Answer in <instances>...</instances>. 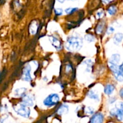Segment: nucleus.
Instances as JSON below:
<instances>
[{
    "instance_id": "f257e3e1",
    "label": "nucleus",
    "mask_w": 123,
    "mask_h": 123,
    "mask_svg": "<svg viewBox=\"0 0 123 123\" xmlns=\"http://www.w3.org/2000/svg\"><path fill=\"white\" fill-rule=\"evenodd\" d=\"M83 45V40L81 38L76 36H71L66 40L65 46L68 50L74 52L78 50Z\"/></svg>"
},
{
    "instance_id": "f03ea898",
    "label": "nucleus",
    "mask_w": 123,
    "mask_h": 123,
    "mask_svg": "<svg viewBox=\"0 0 123 123\" xmlns=\"http://www.w3.org/2000/svg\"><path fill=\"white\" fill-rule=\"evenodd\" d=\"M14 111L17 113L19 115L24 118H28L30 115V109L26 105H24L23 103L18 105V106H14Z\"/></svg>"
},
{
    "instance_id": "7ed1b4c3",
    "label": "nucleus",
    "mask_w": 123,
    "mask_h": 123,
    "mask_svg": "<svg viewBox=\"0 0 123 123\" xmlns=\"http://www.w3.org/2000/svg\"><path fill=\"white\" fill-rule=\"evenodd\" d=\"M110 114L111 115L116 117L119 121L123 120V102H119L116 105L115 108L111 109Z\"/></svg>"
},
{
    "instance_id": "20e7f679",
    "label": "nucleus",
    "mask_w": 123,
    "mask_h": 123,
    "mask_svg": "<svg viewBox=\"0 0 123 123\" xmlns=\"http://www.w3.org/2000/svg\"><path fill=\"white\" fill-rule=\"evenodd\" d=\"M60 100V97L57 94H51L49 95L43 101V104L47 107H51L57 104Z\"/></svg>"
},
{
    "instance_id": "39448f33",
    "label": "nucleus",
    "mask_w": 123,
    "mask_h": 123,
    "mask_svg": "<svg viewBox=\"0 0 123 123\" xmlns=\"http://www.w3.org/2000/svg\"><path fill=\"white\" fill-rule=\"evenodd\" d=\"M31 67L30 65H27L24 67L23 70V74H22V79L25 81L28 82L31 80V77L30 73H31Z\"/></svg>"
},
{
    "instance_id": "423d86ee",
    "label": "nucleus",
    "mask_w": 123,
    "mask_h": 123,
    "mask_svg": "<svg viewBox=\"0 0 123 123\" xmlns=\"http://www.w3.org/2000/svg\"><path fill=\"white\" fill-rule=\"evenodd\" d=\"M49 40H50L51 43L52 45L57 49V50H60L62 49V44L60 43V40L58 39L57 37H54V36H51L49 37Z\"/></svg>"
},
{
    "instance_id": "0eeeda50",
    "label": "nucleus",
    "mask_w": 123,
    "mask_h": 123,
    "mask_svg": "<svg viewBox=\"0 0 123 123\" xmlns=\"http://www.w3.org/2000/svg\"><path fill=\"white\" fill-rule=\"evenodd\" d=\"M104 121V116L101 113H97L92 117L90 123H102Z\"/></svg>"
},
{
    "instance_id": "6e6552de",
    "label": "nucleus",
    "mask_w": 123,
    "mask_h": 123,
    "mask_svg": "<svg viewBox=\"0 0 123 123\" xmlns=\"http://www.w3.org/2000/svg\"><path fill=\"white\" fill-rule=\"evenodd\" d=\"M22 103L27 106H32L34 105L33 100L30 96L24 95L22 98Z\"/></svg>"
},
{
    "instance_id": "1a4fd4ad",
    "label": "nucleus",
    "mask_w": 123,
    "mask_h": 123,
    "mask_svg": "<svg viewBox=\"0 0 123 123\" xmlns=\"http://www.w3.org/2000/svg\"><path fill=\"white\" fill-rule=\"evenodd\" d=\"M113 43L114 44L118 45L121 42L123 41V34L121 32H118L115 34L114 37H113Z\"/></svg>"
},
{
    "instance_id": "9d476101",
    "label": "nucleus",
    "mask_w": 123,
    "mask_h": 123,
    "mask_svg": "<svg viewBox=\"0 0 123 123\" xmlns=\"http://www.w3.org/2000/svg\"><path fill=\"white\" fill-rule=\"evenodd\" d=\"M120 55L118 54H115L112 55L110 60L109 61V63L113 64H118L120 61Z\"/></svg>"
},
{
    "instance_id": "9b49d317",
    "label": "nucleus",
    "mask_w": 123,
    "mask_h": 123,
    "mask_svg": "<svg viewBox=\"0 0 123 123\" xmlns=\"http://www.w3.org/2000/svg\"><path fill=\"white\" fill-rule=\"evenodd\" d=\"M69 111V107L68 106L66 105H62L60 108L58 109L57 111V114L59 115H63V114H67Z\"/></svg>"
},
{
    "instance_id": "f8f14e48",
    "label": "nucleus",
    "mask_w": 123,
    "mask_h": 123,
    "mask_svg": "<svg viewBox=\"0 0 123 123\" xmlns=\"http://www.w3.org/2000/svg\"><path fill=\"white\" fill-rule=\"evenodd\" d=\"M115 90V86L111 84H108L106 85L104 87V92L107 95H111L113 92Z\"/></svg>"
},
{
    "instance_id": "ddd939ff",
    "label": "nucleus",
    "mask_w": 123,
    "mask_h": 123,
    "mask_svg": "<svg viewBox=\"0 0 123 123\" xmlns=\"http://www.w3.org/2000/svg\"><path fill=\"white\" fill-rule=\"evenodd\" d=\"M37 28H38V24L36 21L33 22L30 27V31L31 34H36L37 31Z\"/></svg>"
},
{
    "instance_id": "4468645a",
    "label": "nucleus",
    "mask_w": 123,
    "mask_h": 123,
    "mask_svg": "<svg viewBox=\"0 0 123 123\" xmlns=\"http://www.w3.org/2000/svg\"><path fill=\"white\" fill-rule=\"evenodd\" d=\"M114 74L115 77L116 79L118 80V82H123V73L121 72L119 70V68H118V70H116V72H115L114 73H113Z\"/></svg>"
},
{
    "instance_id": "2eb2a0df",
    "label": "nucleus",
    "mask_w": 123,
    "mask_h": 123,
    "mask_svg": "<svg viewBox=\"0 0 123 123\" xmlns=\"http://www.w3.org/2000/svg\"><path fill=\"white\" fill-rule=\"evenodd\" d=\"M88 97L91 98V99L95 100H99V96H98L97 94L95 93L92 90H90V91H89V92L88 93Z\"/></svg>"
},
{
    "instance_id": "dca6fc26",
    "label": "nucleus",
    "mask_w": 123,
    "mask_h": 123,
    "mask_svg": "<svg viewBox=\"0 0 123 123\" xmlns=\"http://www.w3.org/2000/svg\"><path fill=\"white\" fill-rule=\"evenodd\" d=\"M108 13L110 14V15H114L117 12V8L115 6H112L108 8Z\"/></svg>"
},
{
    "instance_id": "f3484780",
    "label": "nucleus",
    "mask_w": 123,
    "mask_h": 123,
    "mask_svg": "<svg viewBox=\"0 0 123 123\" xmlns=\"http://www.w3.org/2000/svg\"><path fill=\"white\" fill-rule=\"evenodd\" d=\"M84 39L88 42H92L95 41V37L91 34H86L84 36Z\"/></svg>"
},
{
    "instance_id": "a211bd4d",
    "label": "nucleus",
    "mask_w": 123,
    "mask_h": 123,
    "mask_svg": "<svg viewBox=\"0 0 123 123\" xmlns=\"http://www.w3.org/2000/svg\"><path fill=\"white\" fill-rule=\"evenodd\" d=\"M25 92H26V89L24 88H19L16 90V93L18 96H24Z\"/></svg>"
},
{
    "instance_id": "6ab92c4d",
    "label": "nucleus",
    "mask_w": 123,
    "mask_h": 123,
    "mask_svg": "<svg viewBox=\"0 0 123 123\" xmlns=\"http://www.w3.org/2000/svg\"><path fill=\"white\" fill-rule=\"evenodd\" d=\"M84 112H85L86 114H88V115H92V114H94V109L92 107H86L84 109Z\"/></svg>"
},
{
    "instance_id": "aec40b11",
    "label": "nucleus",
    "mask_w": 123,
    "mask_h": 123,
    "mask_svg": "<svg viewBox=\"0 0 123 123\" xmlns=\"http://www.w3.org/2000/svg\"><path fill=\"white\" fill-rule=\"evenodd\" d=\"M77 10V8H68L65 10V12H66V14H72V13H74V12H75Z\"/></svg>"
},
{
    "instance_id": "412c9836",
    "label": "nucleus",
    "mask_w": 123,
    "mask_h": 123,
    "mask_svg": "<svg viewBox=\"0 0 123 123\" xmlns=\"http://www.w3.org/2000/svg\"><path fill=\"white\" fill-rule=\"evenodd\" d=\"M104 28V25L102 24H100L98 25L97 28H96V32L98 34H101L102 32V30Z\"/></svg>"
},
{
    "instance_id": "4be33fe9",
    "label": "nucleus",
    "mask_w": 123,
    "mask_h": 123,
    "mask_svg": "<svg viewBox=\"0 0 123 123\" xmlns=\"http://www.w3.org/2000/svg\"><path fill=\"white\" fill-rule=\"evenodd\" d=\"M84 63L87 66H88V67H87L86 70H89V68H90V67H91V66H92V62L91 60H86V61H84Z\"/></svg>"
},
{
    "instance_id": "5701e85b",
    "label": "nucleus",
    "mask_w": 123,
    "mask_h": 123,
    "mask_svg": "<svg viewBox=\"0 0 123 123\" xmlns=\"http://www.w3.org/2000/svg\"><path fill=\"white\" fill-rule=\"evenodd\" d=\"M115 31V28L113 27V26H109V28L107 29V34L108 35L111 34L113 33V32Z\"/></svg>"
},
{
    "instance_id": "b1692460",
    "label": "nucleus",
    "mask_w": 123,
    "mask_h": 123,
    "mask_svg": "<svg viewBox=\"0 0 123 123\" xmlns=\"http://www.w3.org/2000/svg\"><path fill=\"white\" fill-rule=\"evenodd\" d=\"M55 13L57 15H62L63 14V10L62 8H55Z\"/></svg>"
},
{
    "instance_id": "393cba45",
    "label": "nucleus",
    "mask_w": 123,
    "mask_h": 123,
    "mask_svg": "<svg viewBox=\"0 0 123 123\" xmlns=\"http://www.w3.org/2000/svg\"><path fill=\"white\" fill-rule=\"evenodd\" d=\"M102 16H103V12H102V11H101V12H98V13H97V16L98 18H102Z\"/></svg>"
},
{
    "instance_id": "a878e982",
    "label": "nucleus",
    "mask_w": 123,
    "mask_h": 123,
    "mask_svg": "<svg viewBox=\"0 0 123 123\" xmlns=\"http://www.w3.org/2000/svg\"><path fill=\"white\" fill-rule=\"evenodd\" d=\"M118 68H119V70L121 72L123 73V62L119 66H118Z\"/></svg>"
},
{
    "instance_id": "bb28decb",
    "label": "nucleus",
    "mask_w": 123,
    "mask_h": 123,
    "mask_svg": "<svg viewBox=\"0 0 123 123\" xmlns=\"http://www.w3.org/2000/svg\"><path fill=\"white\" fill-rule=\"evenodd\" d=\"M119 96H120V97L123 99V88H122L119 90Z\"/></svg>"
},
{
    "instance_id": "cd10ccee",
    "label": "nucleus",
    "mask_w": 123,
    "mask_h": 123,
    "mask_svg": "<svg viewBox=\"0 0 123 123\" xmlns=\"http://www.w3.org/2000/svg\"><path fill=\"white\" fill-rule=\"evenodd\" d=\"M102 2L105 4H107L110 2V0H102Z\"/></svg>"
},
{
    "instance_id": "c85d7f7f",
    "label": "nucleus",
    "mask_w": 123,
    "mask_h": 123,
    "mask_svg": "<svg viewBox=\"0 0 123 123\" xmlns=\"http://www.w3.org/2000/svg\"><path fill=\"white\" fill-rule=\"evenodd\" d=\"M58 1H59V2H60V3H63V2H64V1H65V0H57Z\"/></svg>"
},
{
    "instance_id": "c756f323",
    "label": "nucleus",
    "mask_w": 123,
    "mask_h": 123,
    "mask_svg": "<svg viewBox=\"0 0 123 123\" xmlns=\"http://www.w3.org/2000/svg\"><path fill=\"white\" fill-rule=\"evenodd\" d=\"M1 72H0V77H1Z\"/></svg>"
}]
</instances>
